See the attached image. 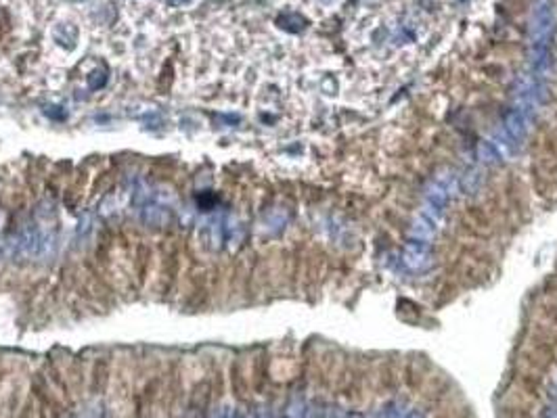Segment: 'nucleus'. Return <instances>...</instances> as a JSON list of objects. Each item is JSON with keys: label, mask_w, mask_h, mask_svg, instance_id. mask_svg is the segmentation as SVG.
<instances>
[{"label": "nucleus", "mask_w": 557, "mask_h": 418, "mask_svg": "<svg viewBox=\"0 0 557 418\" xmlns=\"http://www.w3.org/2000/svg\"><path fill=\"white\" fill-rule=\"evenodd\" d=\"M430 19L413 3H390L357 28L355 42L367 59H390L419 48L430 36Z\"/></svg>", "instance_id": "f257e3e1"}, {"label": "nucleus", "mask_w": 557, "mask_h": 418, "mask_svg": "<svg viewBox=\"0 0 557 418\" xmlns=\"http://www.w3.org/2000/svg\"><path fill=\"white\" fill-rule=\"evenodd\" d=\"M57 245V237L53 226L46 224H30L19 230L11 241H7V255L17 259H44L53 255Z\"/></svg>", "instance_id": "f03ea898"}, {"label": "nucleus", "mask_w": 557, "mask_h": 418, "mask_svg": "<svg viewBox=\"0 0 557 418\" xmlns=\"http://www.w3.org/2000/svg\"><path fill=\"white\" fill-rule=\"evenodd\" d=\"M555 28V13L551 0H540L530 19V46H549Z\"/></svg>", "instance_id": "7ed1b4c3"}, {"label": "nucleus", "mask_w": 557, "mask_h": 418, "mask_svg": "<svg viewBox=\"0 0 557 418\" xmlns=\"http://www.w3.org/2000/svg\"><path fill=\"white\" fill-rule=\"evenodd\" d=\"M434 261V255H432V249L428 243H422V241H413L404 247L402 251V263L413 270V272H424L432 266Z\"/></svg>", "instance_id": "20e7f679"}, {"label": "nucleus", "mask_w": 557, "mask_h": 418, "mask_svg": "<svg viewBox=\"0 0 557 418\" xmlns=\"http://www.w3.org/2000/svg\"><path fill=\"white\" fill-rule=\"evenodd\" d=\"M436 232H438V224H436V222H432V220H430L428 216H424V214L417 216V218L413 220L410 228H408L410 239H415V241H422V243L432 241V239L436 237Z\"/></svg>", "instance_id": "39448f33"}, {"label": "nucleus", "mask_w": 557, "mask_h": 418, "mask_svg": "<svg viewBox=\"0 0 557 418\" xmlns=\"http://www.w3.org/2000/svg\"><path fill=\"white\" fill-rule=\"evenodd\" d=\"M526 123H528V117L522 115L520 111H509L505 115V132L513 138V141L520 145L524 138H526Z\"/></svg>", "instance_id": "423d86ee"}, {"label": "nucleus", "mask_w": 557, "mask_h": 418, "mask_svg": "<svg viewBox=\"0 0 557 418\" xmlns=\"http://www.w3.org/2000/svg\"><path fill=\"white\" fill-rule=\"evenodd\" d=\"M449 199H451V195L446 192V188L442 184H438V182L428 184L426 203H430V205H434V207H438V209H442V212H444V207L449 205Z\"/></svg>", "instance_id": "0eeeda50"}, {"label": "nucleus", "mask_w": 557, "mask_h": 418, "mask_svg": "<svg viewBox=\"0 0 557 418\" xmlns=\"http://www.w3.org/2000/svg\"><path fill=\"white\" fill-rule=\"evenodd\" d=\"M478 159L486 166H499L501 163V153L497 151V147L493 145V141H480L478 143Z\"/></svg>", "instance_id": "6e6552de"}, {"label": "nucleus", "mask_w": 557, "mask_h": 418, "mask_svg": "<svg viewBox=\"0 0 557 418\" xmlns=\"http://www.w3.org/2000/svg\"><path fill=\"white\" fill-rule=\"evenodd\" d=\"M482 182H484V174H482L480 170L471 168V170H467V172H465V176H461L459 186H461V190H463V192L473 195V192H478V190L482 188Z\"/></svg>", "instance_id": "1a4fd4ad"}, {"label": "nucleus", "mask_w": 557, "mask_h": 418, "mask_svg": "<svg viewBox=\"0 0 557 418\" xmlns=\"http://www.w3.org/2000/svg\"><path fill=\"white\" fill-rule=\"evenodd\" d=\"M214 418H252V416L245 414V412L239 410V408H220V410L216 412Z\"/></svg>", "instance_id": "9d476101"}, {"label": "nucleus", "mask_w": 557, "mask_h": 418, "mask_svg": "<svg viewBox=\"0 0 557 418\" xmlns=\"http://www.w3.org/2000/svg\"><path fill=\"white\" fill-rule=\"evenodd\" d=\"M402 414V404H390L384 410V418H398Z\"/></svg>", "instance_id": "9b49d317"}, {"label": "nucleus", "mask_w": 557, "mask_h": 418, "mask_svg": "<svg viewBox=\"0 0 557 418\" xmlns=\"http://www.w3.org/2000/svg\"><path fill=\"white\" fill-rule=\"evenodd\" d=\"M540 418H557V404H553V406L545 408V410H542V414H540Z\"/></svg>", "instance_id": "f8f14e48"}, {"label": "nucleus", "mask_w": 557, "mask_h": 418, "mask_svg": "<svg viewBox=\"0 0 557 418\" xmlns=\"http://www.w3.org/2000/svg\"><path fill=\"white\" fill-rule=\"evenodd\" d=\"M191 3L193 0H166V5H170V7H187Z\"/></svg>", "instance_id": "ddd939ff"}, {"label": "nucleus", "mask_w": 557, "mask_h": 418, "mask_svg": "<svg viewBox=\"0 0 557 418\" xmlns=\"http://www.w3.org/2000/svg\"><path fill=\"white\" fill-rule=\"evenodd\" d=\"M549 397L557 404V377L553 379V383H551V387H549Z\"/></svg>", "instance_id": "4468645a"}, {"label": "nucleus", "mask_w": 557, "mask_h": 418, "mask_svg": "<svg viewBox=\"0 0 557 418\" xmlns=\"http://www.w3.org/2000/svg\"><path fill=\"white\" fill-rule=\"evenodd\" d=\"M404 418H426V414H424V412H419V410H413V412H408Z\"/></svg>", "instance_id": "2eb2a0df"}, {"label": "nucleus", "mask_w": 557, "mask_h": 418, "mask_svg": "<svg viewBox=\"0 0 557 418\" xmlns=\"http://www.w3.org/2000/svg\"><path fill=\"white\" fill-rule=\"evenodd\" d=\"M7 255V241H0V257Z\"/></svg>", "instance_id": "dca6fc26"}, {"label": "nucleus", "mask_w": 557, "mask_h": 418, "mask_svg": "<svg viewBox=\"0 0 557 418\" xmlns=\"http://www.w3.org/2000/svg\"><path fill=\"white\" fill-rule=\"evenodd\" d=\"M348 418H365L361 412H352V414H348Z\"/></svg>", "instance_id": "f3484780"}]
</instances>
